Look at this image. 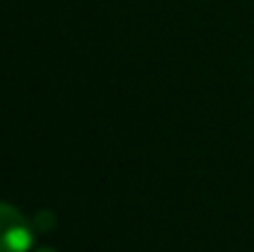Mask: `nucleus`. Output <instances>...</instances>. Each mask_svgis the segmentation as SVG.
<instances>
[{
    "label": "nucleus",
    "instance_id": "obj_1",
    "mask_svg": "<svg viewBox=\"0 0 254 252\" xmlns=\"http://www.w3.org/2000/svg\"><path fill=\"white\" fill-rule=\"evenodd\" d=\"M32 240L30 220L15 205L0 200V252H30Z\"/></svg>",
    "mask_w": 254,
    "mask_h": 252
},
{
    "label": "nucleus",
    "instance_id": "obj_2",
    "mask_svg": "<svg viewBox=\"0 0 254 252\" xmlns=\"http://www.w3.org/2000/svg\"><path fill=\"white\" fill-rule=\"evenodd\" d=\"M35 252H57V250H52V248H40V250H35Z\"/></svg>",
    "mask_w": 254,
    "mask_h": 252
}]
</instances>
